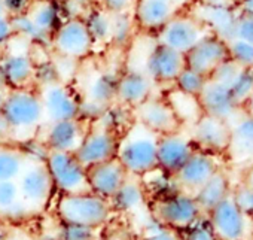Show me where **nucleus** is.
<instances>
[{
  "label": "nucleus",
  "instance_id": "0eeeda50",
  "mask_svg": "<svg viewBox=\"0 0 253 240\" xmlns=\"http://www.w3.org/2000/svg\"><path fill=\"white\" fill-rule=\"evenodd\" d=\"M45 163L52 176L55 190L60 191V194L92 192L88 182L86 167L81 164L75 154L46 149Z\"/></svg>",
  "mask_w": 253,
  "mask_h": 240
},
{
  "label": "nucleus",
  "instance_id": "f03ea898",
  "mask_svg": "<svg viewBox=\"0 0 253 240\" xmlns=\"http://www.w3.org/2000/svg\"><path fill=\"white\" fill-rule=\"evenodd\" d=\"M160 136L134 121L119 136L116 158L130 175L145 176L158 169Z\"/></svg>",
  "mask_w": 253,
  "mask_h": 240
},
{
  "label": "nucleus",
  "instance_id": "e433bc0d",
  "mask_svg": "<svg viewBox=\"0 0 253 240\" xmlns=\"http://www.w3.org/2000/svg\"><path fill=\"white\" fill-rule=\"evenodd\" d=\"M229 88L235 100L243 106L253 94V69H241Z\"/></svg>",
  "mask_w": 253,
  "mask_h": 240
},
{
  "label": "nucleus",
  "instance_id": "5fc2aeb1",
  "mask_svg": "<svg viewBox=\"0 0 253 240\" xmlns=\"http://www.w3.org/2000/svg\"><path fill=\"white\" fill-rule=\"evenodd\" d=\"M92 240H103V239H100V237H94Z\"/></svg>",
  "mask_w": 253,
  "mask_h": 240
},
{
  "label": "nucleus",
  "instance_id": "1a4fd4ad",
  "mask_svg": "<svg viewBox=\"0 0 253 240\" xmlns=\"http://www.w3.org/2000/svg\"><path fill=\"white\" fill-rule=\"evenodd\" d=\"M207 216L217 240H252L253 219L235 204L231 194Z\"/></svg>",
  "mask_w": 253,
  "mask_h": 240
},
{
  "label": "nucleus",
  "instance_id": "bb28decb",
  "mask_svg": "<svg viewBox=\"0 0 253 240\" xmlns=\"http://www.w3.org/2000/svg\"><path fill=\"white\" fill-rule=\"evenodd\" d=\"M27 14L39 30L51 38V41L57 29L66 20L60 2H55V0H35Z\"/></svg>",
  "mask_w": 253,
  "mask_h": 240
},
{
  "label": "nucleus",
  "instance_id": "6ab92c4d",
  "mask_svg": "<svg viewBox=\"0 0 253 240\" xmlns=\"http://www.w3.org/2000/svg\"><path fill=\"white\" fill-rule=\"evenodd\" d=\"M134 121L140 123L158 136L182 129V124L166 97L152 96L133 109Z\"/></svg>",
  "mask_w": 253,
  "mask_h": 240
},
{
  "label": "nucleus",
  "instance_id": "4468645a",
  "mask_svg": "<svg viewBox=\"0 0 253 240\" xmlns=\"http://www.w3.org/2000/svg\"><path fill=\"white\" fill-rule=\"evenodd\" d=\"M207 30L195 18V15L191 11H185L170 20L155 35V41L185 55L204 36Z\"/></svg>",
  "mask_w": 253,
  "mask_h": 240
},
{
  "label": "nucleus",
  "instance_id": "9d476101",
  "mask_svg": "<svg viewBox=\"0 0 253 240\" xmlns=\"http://www.w3.org/2000/svg\"><path fill=\"white\" fill-rule=\"evenodd\" d=\"M194 0H136L133 18L137 30L146 35H157L177 14L188 11Z\"/></svg>",
  "mask_w": 253,
  "mask_h": 240
},
{
  "label": "nucleus",
  "instance_id": "412c9836",
  "mask_svg": "<svg viewBox=\"0 0 253 240\" xmlns=\"http://www.w3.org/2000/svg\"><path fill=\"white\" fill-rule=\"evenodd\" d=\"M195 145L189 132L182 129L161 135L158 139V169L167 175H174L194 154Z\"/></svg>",
  "mask_w": 253,
  "mask_h": 240
},
{
  "label": "nucleus",
  "instance_id": "ddd939ff",
  "mask_svg": "<svg viewBox=\"0 0 253 240\" xmlns=\"http://www.w3.org/2000/svg\"><path fill=\"white\" fill-rule=\"evenodd\" d=\"M88 127L89 121L82 118L45 123L38 138L48 151L76 154L84 142Z\"/></svg>",
  "mask_w": 253,
  "mask_h": 240
},
{
  "label": "nucleus",
  "instance_id": "a211bd4d",
  "mask_svg": "<svg viewBox=\"0 0 253 240\" xmlns=\"http://www.w3.org/2000/svg\"><path fill=\"white\" fill-rule=\"evenodd\" d=\"M204 29L225 41L234 38L235 23L240 15L237 6L231 2H200L194 3L191 11Z\"/></svg>",
  "mask_w": 253,
  "mask_h": 240
},
{
  "label": "nucleus",
  "instance_id": "a878e982",
  "mask_svg": "<svg viewBox=\"0 0 253 240\" xmlns=\"http://www.w3.org/2000/svg\"><path fill=\"white\" fill-rule=\"evenodd\" d=\"M231 181L223 169H219L195 194V201L201 209L203 215L210 213L222 200L231 194Z\"/></svg>",
  "mask_w": 253,
  "mask_h": 240
},
{
  "label": "nucleus",
  "instance_id": "a19ab883",
  "mask_svg": "<svg viewBox=\"0 0 253 240\" xmlns=\"http://www.w3.org/2000/svg\"><path fill=\"white\" fill-rule=\"evenodd\" d=\"M136 0H95V5L110 15L133 14Z\"/></svg>",
  "mask_w": 253,
  "mask_h": 240
},
{
  "label": "nucleus",
  "instance_id": "8fccbe9b",
  "mask_svg": "<svg viewBox=\"0 0 253 240\" xmlns=\"http://www.w3.org/2000/svg\"><path fill=\"white\" fill-rule=\"evenodd\" d=\"M243 110L247 113V115H250L252 118H253V94L249 97V100L243 104Z\"/></svg>",
  "mask_w": 253,
  "mask_h": 240
},
{
  "label": "nucleus",
  "instance_id": "f257e3e1",
  "mask_svg": "<svg viewBox=\"0 0 253 240\" xmlns=\"http://www.w3.org/2000/svg\"><path fill=\"white\" fill-rule=\"evenodd\" d=\"M0 115L8 124L11 144L17 145L35 141L46 123L38 87L9 90L0 101Z\"/></svg>",
  "mask_w": 253,
  "mask_h": 240
},
{
  "label": "nucleus",
  "instance_id": "c9c22d12",
  "mask_svg": "<svg viewBox=\"0 0 253 240\" xmlns=\"http://www.w3.org/2000/svg\"><path fill=\"white\" fill-rule=\"evenodd\" d=\"M182 240H217L207 215H201L194 224L179 233Z\"/></svg>",
  "mask_w": 253,
  "mask_h": 240
},
{
  "label": "nucleus",
  "instance_id": "7ed1b4c3",
  "mask_svg": "<svg viewBox=\"0 0 253 240\" xmlns=\"http://www.w3.org/2000/svg\"><path fill=\"white\" fill-rule=\"evenodd\" d=\"M112 212L110 201L95 192L61 194L57 203V213L61 222L91 227L95 230L109 221Z\"/></svg>",
  "mask_w": 253,
  "mask_h": 240
},
{
  "label": "nucleus",
  "instance_id": "de8ad7c7",
  "mask_svg": "<svg viewBox=\"0 0 253 240\" xmlns=\"http://www.w3.org/2000/svg\"><path fill=\"white\" fill-rule=\"evenodd\" d=\"M0 144H11L9 129H8V124L5 123L2 115H0Z\"/></svg>",
  "mask_w": 253,
  "mask_h": 240
},
{
  "label": "nucleus",
  "instance_id": "58836bf2",
  "mask_svg": "<svg viewBox=\"0 0 253 240\" xmlns=\"http://www.w3.org/2000/svg\"><path fill=\"white\" fill-rule=\"evenodd\" d=\"M241 69L229 58H226L223 63H220L214 70L213 73L210 75V81L213 82H217V84H222V85H231L232 81L235 79V76L238 75Z\"/></svg>",
  "mask_w": 253,
  "mask_h": 240
},
{
  "label": "nucleus",
  "instance_id": "cd10ccee",
  "mask_svg": "<svg viewBox=\"0 0 253 240\" xmlns=\"http://www.w3.org/2000/svg\"><path fill=\"white\" fill-rule=\"evenodd\" d=\"M32 152L23 145L0 144V182L17 181L27 166Z\"/></svg>",
  "mask_w": 253,
  "mask_h": 240
},
{
  "label": "nucleus",
  "instance_id": "4c0bfd02",
  "mask_svg": "<svg viewBox=\"0 0 253 240\" xmlns=\"http://www.w3.org/2000/svg\"><path fill=\"white\" fill-rule=\"evenodd\" d=\"M231 195L235 201V204L253 219V187L249 185L244 179L238 182L231 190Z\"/></svg>",
  "mask_w": 253,
  "mask_h": 240
},
{
  "label": "nucleus",
  "instance_id": "72a5a7b5",
  "mask_svg": "<svg viewBox=\"0 0 253 240\" xmlns=\"http://www.w3.org/2000/svg\"><path fill=\"white\" fill-rule=\"evenodd\" d=\"M207 82H209V76H206L191 67H185L176 78L173 88L186 96L200 97V94L206 88Z\"/></svg>",
  "mask_w": 253,
  "mask_h": 240
},
{
  "label": "nucleus",
  "instance_id": "6e6552de",
  "mask_svg": "<svg viewBox=\"0 0 253 240\" xmlns=\"http://www.w3.org/2000/svg\"><path fill=\"white\" fill-rule=\"evenodd\" d=\"M51 48L60 58L82 61L94 51L95 42L84 18H66L54 33Z\"/></svg>",
  "mask_w": 253,
  "mask_h": 240
},
{
  "label": "nucleus",
  "instance_id": "dca6fc26",
  "mask_svg": "<svg viewBox=\"0 0 253 240\" xmlns=\"http://www.w3.org/2000/svg\"><path fill=\"white\" fill-rule=\"evenodd\" d=\"M188 132L197 149L214 155H226L231 141L229 123L203 113Z\"/></svg>",
  "mask_w": 253,
  "mask_h": 240
},
{
  "label": "nucleus",
  "instance_id": "c03bdc74",
  "mask_svg": "<svg viewBox=\"0 0 253 240\" xmlns=\"http://www.w3.org/2000/svg\"><path fill=\"white\" fill-rule=\"evenodd\" d=\"M33 2L35 0H3V6L6 14L9 17H14L27 12Z\"/></svg>",
  "mask_w": 253,
  "mask_h": 240
},
{
  "label": "nucleus",
  "instance_id": "603ef678",
  "mask_svg": "<svg viewBox=\"0 0 253 240\" xmlns=\"http://www.w3.org/2000/svg\"><path fill=\"white\" fill-rule=\"evenodd\" d=\"M0 15H8L5 11V6H3V0H0Z\"/></svg>",
  "mask_w": 253,
  "mask_h": 240
},
{
  "label": "nucleus",
  "instance_id": "a18cd8bd",
  "mask_svg": "<svg viewBox=\"0 0 253 240\" xmlns=\"http://www.w3.org/2000/svg\"><path fill=\"white\" fill-rule=\"evenodd\" d=\"M140 240H182V239H180L179 233L163 227L161 230H158V231H155L152 234H148Z\"/></svg>",
  "mask_w": 253,
  "mask_h": 240
},
{
  "label": "nucleus",
  "instance_id": "3c124183",
  "mask_svg": "<svg viewBox=\"0 0 253 240\" xmlns=\"http://www.w3.org/2000/svg\"><path fill=\"white\" fill-rule=\"evenodd\" d=\"M246 169H247V170H246V175H244V181H246L249 185L253 187V163H250Z\"/></svg>",
  "mask_w": 253,
  "mask_h": 240
},
{
  "label": "nucleus",
  "instance_id": "4be33fe9",
  "mask_svg": "<svg viewBox=\"0 0 253 240\" xmlns=\"http://www.w3.org/2000/svg\"><path fill=\"white\" fill-rule=\"evenodd\" d=\"M203 113L223 119L226 123H234L243 113V106L235 100L231 88L209 79L206 88L198 97Z\"/></svg>",
  "mask_w": 253,
  "mask_h": 240
},
{
  "label": "nucleus",
  "instance_id": "6e6d98bb",
  "mask_svg": "<svg viewBox=\"0 0 253 240\" xmlns=\"http://www.w3.org/2000/svg\"><path fill=\"white\" fill-rule=\"evenodd\" d=\"M252 240H253V236H252Z\"/></svg>",
  "mask_w": 253,
  "mask_h": 240
},
{
  "label": "nucleus",
  "instance_id": "473e14b6",
  "mask_svg": "<svg viewBox=\"0 0 253 240\" xmlns=\"http://www.w3.org/2000/svg\"><path fill=\"white\" fill-rule=\"evenodd\" d=\"M137 26L133 14L112 15V36L110 45L116 48H128L137 33Z\"/></svg>",
  "mask_w": 253,
  "mask_h": 240
},
{
  "label": "nucleus",
  "instance_id": "c756f323",
  "mask_svg": "<svg viewBox=\"0 0 253 240\" xmlns=\"http://www.w3.org/2000/svg\"><path fill=\"white\" fill-rule=\"evenodd\" d=\"M32 216L26 207L17 181L0 182V219H24Z\"/></svg>",
  "mask_w": 253,
  "mask_h": 240
},
{
  "label": "nucleus",
  "instance_id": "79ce46f5",
  "mask_svg": "<svg viewBox=\"0 0 253 240\" xmlns=\"http://www.w3.org/2000/svg\"><path fill=\"white\" fill-rule=\"evenodd\" d=\"M234 38L253 44V17L252 15H246V14L238 15L237 23H235Z\"/></svg>",
  "mask_w": 253,
  "mask_h": 240
},
{
  "label": "nucleus",
  "instance_id": "37998d69",
  "mask_svg": "<svg viewBox=\"0 0 253 240\" xmlns=\"http://www.w3.org/2000/svg\"><path fill=\"white\" fill-rule=\"evenodd\" d=\"M15 30L9 15H0V52L6 49L15 39Z\"/></svg>",
  "mask_w": 253,
  "mask_h": 240
},
{
  "label": "nucleus",
  "instance_id": "4d7b16f0",
  "mask_svg": "<svg viewBox=\"0 0 253 240\" xmlns=\"http://www.w3.org/2000/svg\"><path fill=\"white\" fill-rule=\"evenodd\" d=\"M0 227H2V224H0Z\"/></svg>",
  "mask_w": 253,
  "mask_h": 240
},
{
  "label": "nucleus",
  "instance_id": "aec40b11",
  "mask_svg": "<svg viewBox=\"0 0 253 240\" xmlns=\"http://www.w3.org/2000/svg\"><path fill=\"white\" fill-rule=\"evenodd\" d=\"M228 58V41L206 32L204 36L185 54L186 67H191L206 76L213 73V70Z\"/></svg>",
  "mask_w": 253,
  "mask_h": 240
},
{
  "label": "nucleus",
  "instance_id": "f3484780",
  "mask_svg": "<svg viewBox=\"0 0 253 240\" xmlns=\"http://www.w3.org/2000/svg\"><path fill=\"white\" fill-rule=\"evenodd\" d=\"M219 157L201 149H195L188 161L173 175L179 191L195 194L220 167Z\"/></svg>",
  "mask_w": 253,
  "mask_h": 240
},
{
  "label": "nucleus",
  "instance_id": "2f4dec72",
  "mask_svg": "<svg viewBox=\"0 0 253 240\" xmlns=\"http://www.w3.org/2000/svg\"><path fill=\"white\" fill-rule=\"evenodd\" d=\"M85 24L95 42V45H106L110 44L112 36V15L94 5L88 14L84 17Z\"/></svg>",
  "mask_w": 253,
  "mask_h": 240
},
{
  "label": "nucleus",
  "instance_id": "2eb2a0df",
  "mask_svg": "<svg viewBox=\"0 0 253 240\" xmlns=\"http://www.w3.org/2000/svg\"><path fill=\"white\" fill-rule=\"evenodd\" d=\"M185 67L186 63L183 54L155 41L143 60V67L140 69L146 72V75L155 82L157 87H161L173 85Z\"/></svg>",
  "mask_w": 253,
  "mask_h": 240
},
{
  "label": "nucleus",
  "instance_id": "ea45409f",
  "mask_svg": "<svg viewBox=\"0 0 253 240\" xmlns=\"http://www.w3.org/2000/svg\"><path fill=\"white\" fill-rule=\"evenodd\" d=\"M97 237L95 228L84 227V225H75V224H64L63 230L60 233V240H92Z\"/></svg>",
  "mask_w": 253,
  "mask_h": 240
},
{
  "label": "nucleus",
  "instance_id": "09e8293b",
  "mask_svg": "<svg viewBox=\"0 0 253 240\" xmlns=\"http://www.w3.org/2000/svg\"><path fill=\"white\" fill-rule=\"evenodd\" d=\"M9 90H11V88L8 87L6 79H5V76H3V73H2V69H0V101L3 100V97L8 94Z\"/></svg>",
  "mask_w": 253,
  "mask_h": 240
},
{
  "label": "nucleus",
  "instance_id": "9b49d317",
  "mask_svg": "<svg viewBox=\"0 0 253 240\" xmlns=\"http://www.w3.org/2000/svg\"><path fill=\"white\" fill-rule=\"evenodd\" d=\"M38 91L43 104L46 123L81 118V94L72 85L58 81L38 87Z\"/></svg>",
  "mask_w": 253,
  "mask_h": 240
},
{
  "label": "nucleus",
  "instance_id": "423d86ee",
  "mask_svg": "<svg viewBox=\"0 0 253 240\" xmlns=\"http://www.w3.org/2000/svg\"><path fill=\"white\" fill-rule=\"evenodd\" d=\"M30 47L24 39L15 38L0 52V69L11 90L29 88L36 84V60Z\"/></svg>",
  "mask_w": 253,
  "mask_h": 240
},
{
  "label": "nucleus",
  "instance_id": "c85d7f7f",
  "mask_svg": "<svg viewBox=\"0 0 253 240\" xmlns=\"http://www.w3.org/2000/svg\"><path fill=\"white\" fill-rule=\"evenodd\" d=\"M113 210L133 212L145 204V188L140 182V176L128 175L118 192L109 200Z\"/></svg>",
  "mask_w": 253,
  "mask_h": 240
},
{
  "label": "nucleus",
  "instance_id": "f704fd0d",
  "mask_svg": "<svg viewBox=\"0 0 253 240\" xmlns=\"http://www.w3.org/2000/svg\"><path fill=\"white\" fill-rule=\"evenodd\" d=\"M228 58L240 69H253V44L238 38L228 41Z\"/></svg>",
  "mask_w": 253,
  "mask_h": 240
},
{
  "label": "nucleus",
  "instance_id": "7c9ffc66",
  "mask_svg": "<svg viewBox=\"0 0 253 240\" xmlns=\"http://www.w3.org/2000/svg\"><path fill=\"white\" fill-rule=\"evenodd\" d=\"M166 98L169 100L170 106L173 107V110H174V113H176V116L179 119V123L182 126L188 124L191 127L197 121V119L203 115L198 97L186 96V94H183V93L173 88V91Z\"/></svg>",
  "mask_w": 253,
  "mask_h": 240
},
{
  "label": "nucleus",
  "instance_id": "5701e85b",
  "mask_svg": "<svg viewBox=\"0 0 253 240\" xmlns=\"http://www.w3.org/2000/svg\"><path fill=\"white\" fill-rule=\"evenodd\" d=\"M155 82L140 67H130L119 73L116 103L136 109L149 97L155 96Z\"/></svg>",
  "mask_w": 253,
  "mask_h": 240
},
{
  "label": "nucleus",
  "instance_id": "20e7f679",
  "mask_svg": "<svg viewBox=\"0 0 253 240\" xmlns=\"http://www.w3.org/2000/svg\"><path fill=\"white\" fill-rule=\"evenodd\" d=\"M17 184L23 201L32 216L45 210L55 190L45 157H38L35 154H32L27 166L17 179Z\"/></svg>",
  "mask_w": 253,
  "mask_h": 240
},
{
  "label": "nucleus",
  "instance_id": "39448f33",
  "mask_svg": "<svg viewBox=\"0 0 253 240\" xmlns=\"http://www.w3.org/2000/svg\"><path fill=\"white\" fill-rule=\"evenodd\" d=\"M151 213L160 225L176 233L183 231L203 215L195 197L183 191L157 198L151 206Z\"/></svg>",
  "mask_w": 253,
  "mask_h": 240
},
{
  "label": "nucleus",
  "instance_id": "49530a36",
  "mask_svg": "<svg viewBox=\"0 0 253 240\" xmlns=\"http://www.w3.org/2000/svg\"><path fill=\"white\" fill-rule=\"evenodd\" d=\"M237 9L240 14L253 17V0H237Z\"/></svg>",
  "mask_w": 253,
  "mask_h": 240
},
{
  "label": "nucleus",
  "instance_id": "f8f14e48",
  "mask_svg": "<svg viewBox=\"0 0 253 240\" xmlns=\"http://www.w3.org/2000/svg\"><path fill=\"white\" fill-rule=\"evenodd\" d=\"M118 142L119 135L116 132L104 126L98 119H94L89 123L84 142L75 155L81 164L88 169L94 164L116 158Z\"/></svg>",
  "mask_w": 253,
  "mask_h": 240
},
{
  "label": "nucleus",
  "instance_id": "393cba45",
  "mask_svg": "<svg viewBox=\"0 0 253 240\" xmlns=\"http://www.w3.org/2000/svg\"><path fill=\"white\" fill-rule=\"evenodd\" d=\"M226 155L237 164L247 163L249 166L253 163V118L244 110L231 123V141Z\"/></svg>",
  "mask_w": 253,
  "mask_h": 240
},
{
  "label": "nucleus",
  "instance_id": "b1692460",
  "mask_svg": "<svg viewBox=\"0 0 253 240\" xmlns=\"http://www.w3.org/2000/svg\"><path fill=\"white\" fill-rule=\"evenodd\" d=\"M86 175L91 191L103 198L110 200L122 187L130 173L125 170V167L119 163L118 158H112L109 161L88 167Z\"/></svg>",
  "mask_w": 253,
  "mask_h": 240
},
{
  "label": "nucleus",
  "instance_id": "864d4df0",
  "mask_svg": "<svg viewBox=\"0 0 253 240\" xmlns=\"http://www.w3.org/2000/svg\"><path fill=\"white\" fill-rule=\"evenodd\" d=\"M0 240H5V233H3L2 227H0Z\"/></svg>",
  "mask_w": 253,
  "mask_h": 240
}]
</instances>
